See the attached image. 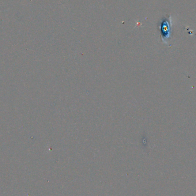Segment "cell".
<instances>
[{
    "instance_id": "cell-1",
    "label": "cell",
    "mask_w": 196,
    "mask_h": 196,
    "mask_svg": "<svg viewBox=\"0 0 196 196\" xmlns=\"http://www.w3.org/2000/svg\"><path fill=\"white\" fill-rule=\"evenodd\" d=\"M171 21L166 19L162 24L161 26V35L162 40L165 43H166V40L169 39L170 35V27H171Z\"/></svg>"
}]
</instances>
